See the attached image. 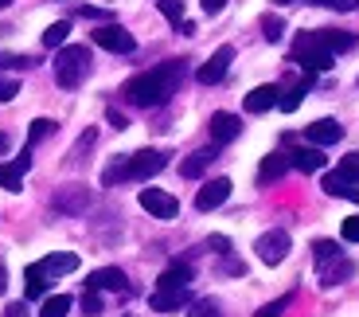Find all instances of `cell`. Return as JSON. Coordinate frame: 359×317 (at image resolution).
I'll return each instance as SVG.
<instances>
[{
	"label": "cell",
	"instance_id": "cell-1",
	"mask_svg": "<svg viewBox=\"0 0 359 317\" xmlns=\"http://www.w3.org/2000/svg\"><path fill=\"white\" fill-rule=\"evenodd\" d=\"M184 71H188V67H184V59H172V63L156 67V71L133 75V79L121 86V94H126V102H133V106H141V110L161 106V102H168L172 94H176Z\"/></svg>",
	"mask_w": 359,
	"mask_h": 317
},
{
	"label": "cell",
	"instance_id": "cell-2",
	"mask_svg": "<svg viewBox=\"0 0 359 317\" xmlns=\"http://www.w3.org/2000/svg\"><path fill=\"white\" fill-rule=\"evenodd\" d=\"M164 164H168V157H164L161 149H141V153H133V157H117V161L102 172V181H106V184H117V181H149V176H156Z\"/></svg>",
	"mask_w": 359,
	"mask_h": 317
},
{
	"label": "cell",
	"instance_id": "cell-3",
	"mask_svg": "<svg viewBox=\"0 0 359 317\" xmlns=\"http://www.w3.org/2000/svg\"><path fill=\"white\" fill-rule=\"evenodd\" d=\"M90 75V51L79 44L71 47H59V55H55V82L63 86V91H74V86H82Z\"/></svg>",
	"mask_w": 359,
	"mask_h": 317
},
{
	"label": "cell",
	"instance_id": "cell-4",
	"mask_svg": "<svg viewBox=\"0 0 359 317\" xmlns=\"http://www.w3.org/2000/svg\"><path fill=\"white\" fill-rule=\"evenodd\" d=\"M293 59L305 67L309 75H316V71H328L336 55L320 44V32H301V36L293 39Z\"/></svg>",
	"mask_w": 359,
	"mask_h": 317
},
{
	"label": "cell",
	"instance_id": "cell-5",
	"mask_svg": "<svg viewBox=\"0 0 359 317\" xmlns=\"http://www.w3.org/2000/svg\"><path fill=\"white\" fill-rule=\"evenodd\" d=\"M289 231H281V227H273V231H266V235H258V243H254V251H258V259L266 266H278L281 259L289 254Z\"/></svg>",
	"mask_w": 359,
	"mask_h": 317
},
{
	"label": "cell",
	"instance_id": "cell-6",
	"mask_svg": "<svg viewBox=\"0 0 359 317\" xmlns=\"http://www.w3.org/2000/svg\"><path fill=\"white\" fill-rule=\"evenodd\" d=\"M94 44L106 47V51H114V55H129L137 47V39L129 36L121 24H102V27H94Z\"/></svg>",
	"mask_w": 359,
	"mask_h": 317
},
{
	"label": "cell",
	"instance_id": "cell-7",
	"mask_svg": "<svg viewBox=\"0 0 359 317\" xmlns=\"http://www.w3.org/2000/svg\"><path fill=\"white\" fill-rule=\"evenodd\" d=\"M141 208L156 219H176L180 216L176 196H168V192H161V188H141Z\"/></svg>",
	"mask_w": 359,
	"mask_h": 317
},
{
	"label": "cell",
	"instance_id": "cell-8",
	"mask_svg": "<svg viewBox=\"0 0 359 317\" xmlns=\"http://www.w3.org/2000/svg\"><path fill=\"white\" fill-rule=\"evenodd\" d=\"M231 63H234V47H219V51L196 71V79L203 82V86H215V82H223V75L231 71Z\"/></svg>",
	"mask_w": 359,
	"mask_h": 317
},
{
	"label": "cell",
	"instance_id": "cell-9",
	"mask_svg": "<svg viewBox=\"0 0 359 317\" xmlns=\"http://www.w3.org/2000/svg\"><path fill=\"white\" fill-rule=\"evenodd\" d=\"M231 188H234V184L226 181V176H215V181H207L203 188L196 192V208H199V212H215L219 204H226V200H231Z\"/></svg>",
	"mask_w": 359,
	"mask_h": 317
},
{
	"label": "cell",
	"instance_id": "cell-10",
	"mask_svg": "<svg viewBox=\"0 0 359 317\" xmlns=\"http://www.w3.org/2000/svg\"><path fill=\"white\" fill-rule=\"evenodd\" d=\"M320 266V286H328V290H332V286H344V282L351 278V274H355V263H351V259H328V263H316Z\"/></svg>",
	"mask_w": 359,
	"mask_h": 317
},
{
	"label": "cell",
	"instance_id": "cell-11",
	"mask_svg": "<svg viewBox=\"0 0 359 317\" xmlns=\"http://www.w3.org/2000/svg\"><path fill=\"white\" fill-rule=\"evenodd\" d=\"M305 137H309V145H336V141H340L344 137V126L336 118H320V122H313V126L305 129Z\"/></svg>",
	"mask_w": 359,
	"mask_h": 317
},
{
	"label": "cell",
	"instance_id": "cell-12",
	"mask_svg": "<svg viewBox=\"0 0 359 317\" xmlns=\"http://www.w3.org/2000/svg\"><path fill=\"white\" fill-rule=\"evenodd\" d=\"M238 134H243V122L234 118V114L219 110L215 118H211V137H215V145H226V141H234Z\"/></svg>",
	"mask_w": 359,
	"mask_h": 317
},
{
	"label": "cell",
	"instance_id": "cell-13",
	"mask_svg": "<svg viewBox=\"0 0 359 317\" xmlns=\"http://www.w3.org/2000/svg\"><path fill=\"white\" fill-rule=\"evenodd\" d=\"M278 98H281V91L278 86H254L250 94H246V114H266V110H273L278 106Z\"/></svg>",
	"mask_w": 359,
	"mask_h": 317
},
{
	"label": "cell",
	"instance_id": "cell-14",
	"mask_svg": "<svg viewBox=\"0 0 359 317\" xmlns=\"http://www.w3.org/2000/svg\"><path fill=\"white\" fill-rule=\"evenodd\" d=\"M90 290H126V271H117V266H102L86 278Z\"/></svg>",
	"mask_w": 359,
	"mask_h": 317
},
{
	"label": "cell",
	"instance_id": "cell-15",
	"mask_svg": "<svg viewBox=\"0 0 359 317\" xmlns=\"http://www.w3.org/2000/svg\"><path fill=\"white\" fill-rule=\"evenodd\" d=\"M289 164H293V169H301V172H320L324 169V153H320V145L293 149V153H289Z\"/></svg>",
	"mask_w": 359,
	"mask_h": 317
},
{
	"label": "cell",
	"instance_id": "cell-16",
	"mask_svg": "<svg viewBox=\"0 0 359 317\" xmlns=\"http://www.w3.org/2000/svg\"><path fill=\"white\" fill-rule=\"evenodd\" d=\"M188 282H191V266L188 263H172L168 271L156 278V286H161V290H188Z\"/></svg>",
	"mask_w": 359,
	"mask_h": 317
},
{
	"label": "cell",
	"instance_id": "cell-17",
	"mask_svg": "<svg viewBox=\"0 0 359 317\" xmlns=\"http://www.w3.org/2000/svg\"><path fill=\"white\" fill-rule=\"evenodd\" d=\"M324 192H328V196H344V200H359L355 181H348L340 169H336V172H324Z\"/></svg>",
	"mask_w": 359,
	"mask_h": 317
},
{
	"label": "cell",
	"instance_id": "cell-18",
	"mask_svg": "<svg viewBox=\"0 0 359 317\" xmlns=\"http://www.w3.org/2000/svg\"><path fill=\"white\" fill-rule=\"evenodd\" d=\"M90 204V192L82 188V184H74V188H63V192H55V208L59 212H82Z\"/></svg>",
	"mask_w": 359,
	"mask_h": 317
},
{
	"label": "cell",
	"instance_id": "cell-19",
	"mask_svg": "<svg viewBox=\"0 0 359 317\" xmlns=\"http://www.w3.org/2000/svg\"><path fill=\"white\" fill-rule=\"evenodd\" d=\"M285 169H289V157H285V153H269V157H262L258 184H273V181H281V176H285Z\"/></svg>",
	"mask_w": 359,
	"mask_h": 317
},
{
	"label": "cell",
	"instance_id": "cell-20",
	"mask_svg": "<svg viewBox=\"0 0 359 317\" xmlns=\"http://www.w3.org/2000/svg\"><path fill=\"white\" fill-rule=\"evenodd\" d=\"M149 306H153L156 313H172V309L188 306V290H161V286H156V294L149 298Z\"/></svg>",
	"mask_w": 359,
	"mask_h": 317
},
{
	"label": "cell",
	"instance_id": "cell-21",
	"mask_svg": "<svg viewBox=\"0 0 359 317\" xmlns=\"http://www.w3.org/2000/svg\"><path fill=\"white\" fill-rule=\"evenodd\" d=\"M24 294H27V302H43V294H47V274L39 271V263H32L24 271Z\"/></svg>",
	"mask_w": 359,
	"mask_h": 317
},
{
	"label": "cell",
	"instance_id": "cell-22",
	"mask_svg": "<svg viewBox=\"0 0 359 317\" xmlns=\"http://www.w3.org/2000/svg\"><path fill=\"white\" fill-rule=\"evenodd\" d=\"M320 44L328 47L332 55H340V51H351L359 39L351 36V32H340V27H324V32H320Z\"/></svg>",
	"mask_w": 359,
	"mask_h": 317
},
{
	"label": "cell",
	"instance_id": "cell-23",
	"mask_svg": "<svg viewBox=\"0 0 359 317\" xmlns=\"http://www.w3.org/2000/svg\"><path fill=\"white\" fill-rule=\"evenodd\" d=\"M74 266H79V254L67 251V254H47L43 263H39V271H43L47 278H55V274H71Z\"/></svg>",
	"mask_w": 359,
	"mask_h": 317
},
{
	"label": "cell",
	"instance_id": "cell-24",
	"mask_svg": "<svg viewBox=\"0 0 359 317\" xmlns=\"http://www.w3.org/2000/svg\"><path fill=\"white\" fill-rule=\"evenodd\" d=\"M24 164L20 161H4L0 164V188H8V192H20L24 188Z\"/></svg>",
	"mask_w": 359,
	"mask_h": 317
},
{
	"label": "cell",
	"instance_id": "cell-25",
	"mask_svg": "<svg viewBox=\"0 0 359 317\" xmlns=\"http://www.w3.org/2000/svg\"><path fill=\"white\" fill-rule=\"evenodd\" d=\"M215 157H219L215 149H199V153H191L188 161L180 164V172H184L188 181H196V176H199V172H203V169H207V164H211V161H215Z\"/></svg>",
	"mask_w": 359,
	"mask_h": 317
},
{
	"label": "cell",
	"instance_id": "cell-26",
	"mask_svg": "<svg viewBox=\"0 0 359 317\" xmlns=\"http://www.w3.org/2000/svg\"><path fill=\"white\" fill-rule=\"evenodd\" d=\"M71 306L74 302L67 298V294H51V298H43V306H39V317H67Z\"/></svg>",
	"mask_w": 359,
	"mask_h": 317
},
{
	"label": "cell",
	"instance_id": "cell-27",
	"mask_svg": "<svg viewBox=\"0 0 359 317\" xmlns=\"http://www.w3.org/2000/svg\"><path fill=\"white\" fill-rule=\"evenodd\" d=\"M309 82H313V79H305L301 86H293V91H285V94L278 98V106L285 110V114H293V110L301 106V98H305V91H309Z\"/></svg>",
	"mask_w": 359,
	"mask_h": 317
},
{
	"label": "cell",
	"instance_id": "cell-28",
	"mask_svg": "<svg viewBox=\"0 0 359 317\" xmlns=\"http://www.w3.org/2000/svg\"><path fill=\"white\" fill-rule=\"evenodd\" d=\"M67 36H71V24H67V20H59V24H51L43 32V47H63Z\"/></svg>",
	"mask_w": 359,
	"mask_h": 317
},
{
	"label": "cell",
	"instance_id": "cell-29",
	"mask_svg": "<svg viewBox=\"0 0 359 317\" xmlns=\"http://www.w3.org/2000/svg\"><path fill=\"white\" fill-rule=\"evenodd\" d=\"M313 254H316V263H328V259H340V243H332V239H316L313 243Z\"/></svg>",
	"mask_w": 359,
	"mask_h": 317
},
{
	"label": "cell",
	"instance_id": "cell-30",
	"mask_svg": "<svg viewBox=\"0 0 359 317\" xmlns=\"http://www.w3.org/2000/svg\"><path fill=\"white\" fill-rule=\"evenodd\" d=\"M55 134V122L51 118H36L32 122V129H27V145H36V141H43V137Z\"/></svg>",
	"mask_w": 359,
	"mask_h": 317
},
{
	"label": "cell",
	"instance_id": "cell-31",
	"mask_svg": "<svg viewBox=\"0 0 359 317\" xmlns=\"http://www.w3.org/2000/svg\"><path fill=\"white\" fill-rule=\"evenodd\" d=\"M262 32H266L269 44H281V36H285V24H281L278 16H262Z\"/></svg>",
	"mask_w": 359,
	"mask_h": 317
},
{
	"label": "cell",
	"instance_id": "cell-32",
	"mask_svg": "<svg viewBox=\"0 0 359 317\" xmlns=\"http://www.w3.org/2000/svg\"><path fill=\"white\" fill-rule=\"evenodd\" d=\"M79 306H82V313H86V317H98V313H102V298H98V290H86Z\"/></svg>",
	"mask_w": 359,
	"mask_h": 317
},
{
	"label": "cell",
	"instance_id": "cell-33",
	"mask_svg": "<svg viewBox=\"0 0 359 317\" xmlns=\"http://www.w3.org/2000/svg\"><path fill=\"white\" fill-rule=\"evenodd\" d=\"M156 4H161V12L172 20V24H180V20H184V0H156Z\"/></svg>",
	"mask_w": 359,
	"mask_h": 317
},
{
	"label": "cell",
	"instance_id": "cell-34",
	"mask_svg": "<svg viewBox=\"0 0 359 317\" xmlns=\"http://www.w3.org/2000/svg\"><path fill=\"white\" fill-rule=\"evenodd\" d=\"M188 317H219V302H215V298H203V302H196Z\"/></svg>",
	"mask_w": 359,
	"mask_h": 317
},
{
	"label": "cell",
	"instance_id": "cell-35",
	"mask_svg": "<svg viewBox=\"0 0 359 317\" xmlns=\"http://www.w3.org/2000/svg\"><path fill=\"white\" fill-rule=\"evenodd\" d=\"M340 172L348 176V181L359 184V153H348V157H344V161H340Z\"/></svg>",
	"mask_w": 359,
	"mask_h": 317
},
{
	"label": "cell",
	"instance_id": "cell-36",
	"mask_svg": "<svg viewBox=\"0 0 359 317\" xmlns=\"http://www.w3.org/2000/svg\"><path fill=\"white\" fill-rule=\"evenodd\" d=\"M20 94V82L8 79V75H0V102H12Z\"/></svg>",
	"mask_w": 359,
	"mask_h": 317
},
{
	"label": "cell",
	"instance_id": "cell-37",
	"mask_svg": "<svg viewBox=\"0 0 359 317\" xmlns=\"http://www.w3.org/2000/svg\"><path fill=\"white\" fill-rule=\"evenodd\" d=\"M285 306H289V298H278V302H269V306H262L254 317H281V313H285Z\"/></svg>",
	"mask_w": 359,
	"mask_h": 317
},
{
	"label": "cell",
	"instance_id": "cell-38",
	"mask_svg": "<svg viewBox=\"0 0 359 317\" xmlns=\"http://www.w3.org/2000/svg\"><path fill=\"white\" fill-rule=\"evenodd\" d=\"M0 67H36V59H27V55H0Z\"/></svg>",
	"mask_w": 359,
	"mask_h": 317
},
{
	"label": "cell",
	"instance_id": "cell-39",
	"mask_svg": "<svg viewBox=\"0 0 359 317\" xmlns=\"http://www.w3.org/2000/svg\"><path fill=\"white\" fill-rule=\"evenodd\" d=\"M344 239H348V243H359V216L344 219Z\"/></svg>",
	"mask_w": 359,
	"mask_h": 317
},
{
	"label": "cell",
	"instance_id": "cell-40",
	"mask_svg": "<svg viewBox=\"0 0 359 317\" xmlns=\"http://www.w3.org/2000/svg\"><path fill=\"white\" fill-rule=\"evenodd\" d=\"M313 4H320V8H336V12L355 8V0H313Z\"/></svg>",
	"mask_w": 359,
	"mask_h": 317
},
{
	"label": "cell",
	"instance_id": "cell-41",
	"mask_svg": "<svg viewBox=\"0 0 359 317\" xmlns=\"http://www.w3.org/2000/svg\"><path fill=\"white\" fill-rule=\"evenodd\" d=\"M207 247H215L219 254H231V239H226V235H211V239H207Z\"/></svg>",
	"mask_w": 359,
	"mask_h": 317
},
{
	"label": "cell",
	"instance_id": "cell-42",
	"mask_svg": "<svg viewBox=\"0 0 359 317\" xmlns=\"http://www.w3.org/2000/svg\"><path fill=\"white\" fill-rule=\"evenodd\" d=\"M219 271H223V274H243L246 266L238 263V259H223V263H219Z\"/></svg>",
	"mask_w": 359,
	"mask_h": 317
},
{
	"label": "cell",
	"instance_id": "cell-43",
	"mask_svg": "<svg viewBox=\"0 0 359 317\" xmlns=\"http://www.w3.org/2000/svg\"><path fill=\"white\" fill-rule=\"evenodd\" d=\"M106 118H109V126H114V129H126V126H129L121 110H106Z\"/></svg>",
	"mask_w": 359,
	"mask_h": 317
},
{
	"label": "cell",
	"instance_id": "cell-44",
	"mask_svg": "<svg viewBox=\"0 0 359 317\" xmlns=\"http://www.w3.org/2000/svg\"><path fill=\"white\" fill-rule=\"evenodd\" d=\"M199 4H203V12H211V16L226 8V0H199Z\"/></svg>",
	"mask_w": 359,
	"mask_h": 317
},
{
	"label": "cell",
	"instance_id": "cell-45",
	"mask_svg": "<svg viewBox=\"0 0 359 317\" xmlns=\"http://www.w3.org/2000/svg\"><path fill=\"white\" fill-rule=\"evenodd\" d=\"M176 27H180V36H191V32H196V24H191V20H180Z\"/></svg>",
	"mask_w": 359,
	"mask_h": 317
},
{
	"label": "cell",
	"instance_id": "cell-46",
	"mask_svg": "<svg viewBox=\"0 0 359 317\" xmlns=\"http://www.w3.org/2000/svg\"><path fill=\"white\" fill-rule=\"evenodd\" d=\"M0 153H8V134H0Z\"/></svg>",
	"mask_w": 359,
	"mask_h": 317
},
{
	"label": "cell",
	"instance_id": "cell-47",
	"mask_svg": "<svg viewBox=\"0 0 359 317\" xmlns=\"http://www.w3.org/2000/svg\"><path fill=\"white\" fill-rule=\"evenodd\" d=\"M0 290H4V266H0Z\"/></svg>",
	"mask_w": 359,
	"mask_h": 317
},
{
	"label": "cell",
	"instance_id": "cell-48",
	"mask_svg": "<svg viewBox=\"0 0 359 317\" xmlns=\"http://www.w3.org/2000/svg\"><path fill=\"white\" fill-rule=\"evenodd\" d=\"M278 4H301V0H278Z\"/></svg>",
	"mask_w": 359,
	"mask_h": 317
},
{
	"label": "cell",
	"instance_id": "cell-49",
	"mask_svg": "<svg viewBox=\"0 0 359 317\" xmlns=\"http://www.w3.org/2000/svg\"><path fill=\"white\" fill-rule=\"evenodd\" d=\"M4 4H12V0H0V8H4Z\"/></svg>",
	"mask_w": 359,
	"mask_h": 317
}]
</instances>
